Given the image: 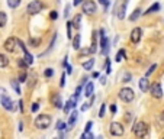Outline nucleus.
<instances>
[{"mask_svg": "<svg viewBox=\"0 0 164 139\" xmlns=\"http://www.w3.org/2000/svg\"><path fill=\"white\" fill-rule=\"evenodd\" d=\"M29 44H31V46L36 48V46H39V44H41V38H31Z\"/></svg>", "mask_w": 164, "mask_h": 139, "instance_id": "obj_30", "label": "nucleus"}, {"mask_svg": "<svg viewBox=\"0 0 164 139\" xmlns=\"http://www.w3.org/2000/svg\"><path fill=\"white\" fill-rule=\"evenodd\" d=\"M109 132L112 136H122L125 133V129H123L122 123L119 122H112L109 126Z\"/></svg>", "mask_w": 164, "mask_h": 139, "instance_id": "obj_6", "label": "nucleus"}, {"mask_svg": "<svg viewBox=\"0 0 164 139\" xmlns=\"http://www.w3.org/2000/svg\"><path fill=\"white\" fill-rule=\"evenodd\" d=\"M110 59L109 58H106V74H110Z\"/></svg>", "mask_w": 164, "mask_h": 139, "instance_id": "obj_43", "label": "nucleus"}, {"mask_svg": "<svg viewBox=\"0 0 164 139\" xmlns=\"http://www.w3.org/2000/svg\"><path fill=\"white\" fill-rule=\"evenodd\" d=\"M81 2H83V0H74L73 4H74V6H79V4H81Z\"/></svg>", "mask_w": 164, "mask_h": 139, "instance_id": "obj_56", "label": "nucleus"}, {"mask_svg": "<svg viewBox=\"0 0 164 139\" xmlns=\"http://www.w3.org/2000/svg\"><path fill=\"white\" fill-rule=\"evenodd\" d=\"M0 103H2V106H3L6 110H9V112H13V110H15V103H13L12 99H10L7 94H4V96L0 97Z\"/></svg>", "mask_w": 164, "mask_h": 139, "instance_id": "obj_11", "label": "nucleus"}, {"mask_svg": "<svg viewBox=\"0 0 164 139\" xmlns=\"http://www.w3.org/2000/svg\"><path fill=\"white\" fill-rule=\"evenodd\" d=\"M23 59H25V61L29 64V65H32V63H34V55L29 54L28 51H25V52H23Z\"/></svg>", "mask_w": 164, "mask_h": 139, "instance_id": "obj_23", "label": "nucleus"}, {"mask_svg": "<svg viewBox=\"0 0 164 139\" xmlns=\"http://www.w3.org/2000/svg\"><path fill=\"white\" fill-rule=\"evenodd\" d=\"M156 68H157V64H152L151 67L148 68V71L145 72V76H147V77H150V76H151V74H152V72L156 71Z\"/></svg>", "mask_w": 164, "mask_h": 139, "instance_id": "obj_37", "label": "nucleus"}, {"mask_svg": "<svg viewBox=\"0 0 164 139\" xmlns=\"http://www.w3.org/2000/svg\"><path fill=\"white\" fill-rule=\"evenodd\" d=\"M21 4V0H7V6L10 9H16Z\"/></svg>", "mask_w": 164, "mask_h": 139, "instance_id": "obj_27", "label": "nucleus"}, {"mask_svg": "<svg viewBox=\"0 0 164 139\" xmlns=\"http://www.w3.org/2000/svg\"><path fill=\"white\" fill-rule=\"evenodd\" d=\"M125 12H126V0H122V2H118L115 4V16L122 21L125 17Z\"/></svg>", "mask_w": 164, "mask_h": 139, "instance_id": "obj_8", "label": "nucleus"}, {"mask_svg": "<svg viewBox=\"0 0 164 139\" xmlns=\"http://www.w3.org/2000/svg\"><path fill=\"white\" fill-rule=\"evenodd\" d=\"M81 89H83V84H81V86H79V87L76 89V94H77L79 97H80V91H81Z\"/></svg>", "mask_w": 164, "mask_h": 139, "instance_id": "obj_54", "label": "nucleus"}, {"mask_svg": "<svg viewBox=\"0 0 164 139\" xmlns=\"http://www.w3.org/2000/svg\"><path fill=\"white\" fill-rule=\"evenodd\" d=\"M99 3L103 4V7H105V10H106V9L109 7V3H110V2H109V0H99Z\"/></svg>", "mask_w": 164, "mask_h": 139, "instance_id": "obj_44", "label": "nucleus"}, {"mask_svg": "<svg viewBox=\"0 0 164 139\" xmlns=\"http://www.w3.org/2000/svg\"><path fill=\"white\" fill-rule=\"evenodd\" d=\"M131 119H132V114H131V113H126V114H125V120H126V122H129Z\"/></svg>", "mask_w": 164, "mask_h": 139, "instance_id": "obj_55", "label": "nucleus"}, {"mask_svg": "<svg viewBox=\"0 0 164 139\" xmlns=\"http://www.w3.org/2000/svg\"><path fill=\"white\" fill-rule=\"evenodd\" d=\"M51 122H52V118H51L50 114H39L38 118L35 119V127H38V129H41V131H44V129H46V127L51 126Z\"/></svg>", "mask_w": 164, "mask_h": 139, "instance_id": "obj_2", "label": "nucleus"}, {"mask_svg": "<svg viewBox=\"0 0 164 139\" xmlns=\"http://www.w3.org/2000/svg\"><path fill=\"white\" fill-rule=\"evenodd\" d=\"M55 39H57V34L52 35V39H51V44H50V48H48V51H46V52H50V51L52 49V48H54V45H55ZM46 52H45V54H46Z\"/></svg>", "mask_w": 164, "mask_h": 139, "instance_id": "obj_38", "label": "nucleus"}, {"mask_svg": "<svg viewBox=\"0 0 164 139\" xmlns=\"http://www.w3.org/2000/svg\"><path fill=\"white\" fill-rule=\"evenodd\" d=\"M73 21H67V38L73 39Z\"/></svg>", "mask_w": 164, "mask_h": 139, "instance_id": "obj_22", "label": "nucleus"}, {"mask_svg": "<svg viewBox=\"0 0 164 139\" xmlns=\"http://www.w3.org/2000/svg\"><path fill=\"white\" fill-rule=\"evenodd\" d=\"M73 26H74V29H80L81 28V15H76L74 19H73Z\"/></svg>", "mask_w": 164, "mask_h": 139, "instance_id": "obj_18", "label": "nucleus"}, {"mask_svg": "<svg viewBox=\"0 0 164 139\" xmlns=\"http://www.w3.org/2000/svg\"><path fill=\"white\" fill-rule=\"evenodd\" d=\"M17 104H19V109H21V112L23 113V112H25V104H23V100H19V103H17Z\"/></svg>", "mask_w": 164, "mask_h": 139, "instance_id": "obj_49", "label": "nucleus"}, {"mask_svg": "<svg viewBox=\"0 0 164 139\" xmlns=\"http://www.w3.org/2000/svg\"><path fill=\"white\" fill-rule=\"evenodd\" d=\"M163 114H164V112H163Z\"/></svg>", "mask_w": 164, "mask_h": 139, "instance_id": "obj_59", "label": "nucleus"}, {"mask_svg": "<svg viewBox=\"0 0 164 139\" xmlns=\"http://www.w3.org/2000/svg\"><path fill=\"white\" fill-rule=\"evenodd\" d=\"M81 7H83V12L86 13V15H94V13L97 12V6L93 0H84Z\"/></svg>", "mask_w": 164, "mask_h": 139, "instance_id": "obj_9", "label": "nucleus"}, {"mask_svg": "<svg viewBox=\"0 0 164 139\" xmlns=\"http://www.w3.org/2000/svg\"><path fill=\"white\" fill-rule=\"evenodd\" d=\"M70 9H71V6L67 4V6H65V10H64V17H68V12H70Z\"/></svg>", "mask_w": 164, "mask_h": 139, "instance_id": "obj_50", "label": "nucleus"}, {"mask_svg": "<svg viewBox=\"0 0 164 139\" xmlns=\"http://www.w3.org/2000/svg\"><path fill=\"white\" fill-rule=\"evenodd\" d=\"M132 132L137 138H144L147 136L148 133V125L144 120H138V122L134 123V127H132Z\"/></svg>", "mask_w": 164, "mask_h": 139, "instance_id": "obj_1", "label": "nucleus"}, {"mask_svg": "<svg viewBox=\"0 0 164 139\" xmlns=\"http://www.w3.org/2000/svg\"><path fill=\"white\" fill-rule=\"evenodd\" d=\"M63 109H64V112H65V113H67V114L70 113V110L73 109V106H71V103H70V100H68L67 103H65V106H64Z\"/></svg>", "mask_w": 164, "mask_h": 139, "instance_id": "obj_40", "label": "nucleus"}, {"mask_svg": "<svg viewBox=\"0 0 164 139\" xmlns=\"http://www.w3.org/2000/svg\"><path fill=\"white\" fill-rule=\"evenodd\" d=\"M139 16H141V9H135L134 13H132V15L129 16V21H131V22H135Z\"/></svg>", "mask_w": 164, "mask_h": 139, "instance_id": "obj_26", "label": "nucleus"}, {"mask_svg": "<svg viewBox=\"0 0 164 139\" xmlns=\"http://www.w3.org/2000/svg\"><path fill=\"white\" fill-rule=\"evenodd\" d=\"M123 57H125V51H123V49H119V52L116 54V58H115V59H116V63H119V61H121Z\"/></svg>", "mask_w": 164, "mask_h": 139, "instance_id": "obj_36", "label": "nucleus"}, {"mask_svg": "<svg viewBox=\"0 0 164 139\" xmlns=\"http://www.w3.org/2000/svg\"><path fill=\"white\" fill-rule=\"evenodd\" d=\"M10 86H12V89L15 90L16 94H21V87H19V80H10Z\"/></svg>", "mask_w": 164, "mask_h": 139, "instance_id": "obj_20", "label": "nucleus"}, {"mask_svg": "<svg viewBox=\"0 0 164 139\" xmlns=\"http://www.w3.org/2000/svg\"><path fill=\"white\" fill-rule=\"evenodd\" d=\"M79 54H80V57H87V55H92V49H90V46L89 48H83Z\"/></svg>", "mask_w": 164, "mask_h": 139, "instance_id": "obj_31", "label": "nucleus"}, {"mask_svg": "<svg viewBox=\"0 0 164 139\" xmlns=\"http://www.w3.org/2000/svg\"><path fill=\"white\" fill-rule=\"evenodd\" d=\"M141 36H142V30L139 28H134L131 30V42L132 44H138L141 41Z\"/></svg>", "mask_w": 164, "mask_h": 139, "instance_id": "obj_12", "label": "nucleus"}, {"mask_svg": "<svg viewBox=\"0 0 164 139\" xmlns=\"http://www.w3.org/2000/svg\"><path fill=\"white\" fill-rule=\"evenodd\" d=\"M150 93H151V96L154 99H163L164 93H163V87L160 86V83H154V84L150 86Z\"/></svg>", "mask_w": 164, "mask_h": 139, "instance_id": "obj_10", "label": "nucleus"}, {"mask_svg": "<svg viewBox=\"0 0 164 139\" xmlns=\"http://www.w3.org/2000/svg\"><path fill=\"white\" fill-rule=\"evenodd\" d=\"M81 65H83V68L86 70V71H90V70L93 68V65H94V58H89L87 61H86V63H83Z\"/></svg>", "mask_w": 164, "mask_h": 139, "instance_id": "obj_19", "label": "nucleus"}, {"mask_svg": "<svg viewBox=\"0 0 164 139\" xmlns=\"http://www.w3.org/2000/svg\"><path fill=\"white\" fill-rule=\"evenodd\" d=\"M17 46H19V44H17V38H13V36L7 38L3 44V48L7 51V52H10V54H15V52H16Z\"/></svg>", "mask_w": 164, "mask_h": 139, "instance_id": "obj_5", "label": "nucleus"}, {"mask_svg": "<svg viewBox=\"0 0 164 139\" xmlns=\"http://www.w3.org/2000/svg\"><path fill=\"white\" fill-rule=\"evenodd\" d=\"M80 39H81V35H79V34L73 36V48L76 51L80 49Z\"/></svg>", "mask_w": 164, "mask_h": 139, "instance_id": "obj_17", "label": "nucleus"}, {"mask_svg": "<svg viewBox=\"0 0 164 139\" xmlns=\"http://www.w3.org/2000/svg\"><path fill=\"white\" fill-rule=\"evenodd\" d=\"M157 10H160V4L158 3H154L151 6V7L148 9L147 12H145V15H150V13H154V12H157Z\"/></svg>", "mask_w": 164, "mask_h": 139, "instance_id": "obj_28", "label": "nucleus"}, {"mask_svg": "<svg viewBox=\"0 0 164 139\" xmlns=\"http://www.w3.org/2000/svg\"><path fill=\"white\" fill-rule=\"evenodd\" d=\"M65 86V76H61V81H60V87H64Z\"/></svg>", "mask_w": 164, "mask_h": 139, "instance_id": "obj_52", "label": "nucleus"}, {"mask_svg": "<svg viewBox=\"0 0 164 139\" xmlns=\"http://www.w3.org/2000/svg\"><path fill=\"white\" fill-rule=\"evenodd\" d=\"M55 129H57L58 132H64V131H67L68 127H67V125H65L63 120H58V122H57V126H55Z\"/></svg>", "mask_w": 164, "mask_h": 139, "instance_id": "obj_24", "label": "nucleus"}, {"mask_svg": "<svg viewBox=\"0 0 164 139\" xmlns=\"http://www.w3.org/2000/svg\"><path fill=\"white\" fill-rule=\"evenodd\" d=\"M22 131H23V123L19 122V132H22Z\"/></svg>", "mask_w": 164, "mask_h": 139, "instance_id": "obj_57", "label": "nucleus"}, {"mask_svg": "<svg viewBox=\"0 0 164 139\" xmlns=\"http://www.w3.org/2000/svg\"><path fill=\"white\" fill-rule=\"evenodd\" d=\"M77 116H79V112H77V110H73L71 114H70V120H68V127L74 126V123H76V120H77Z\"/></svg>", "mask_w": 164, "mask_h": 139, "instance_id": "obj_16", "label": "nucleus"}, {"mask_svg": "<svg viewBox=\"0 0 164 139\" xmlns=\"http://www.w3.org/2000/svg\"><path fill=\"white\" fill-rule=\"evenodd\" d=\"M93 77H94V78H97V77H100V74H99V72H93Z\"/></svg>", "mask_w": 164, "mask_h": 139, "instance_id": "obj_58", "label": "nucleus"}, {"mask_svg": "<svg viewBox=\"0 0 164 139\" xmlns=\"http://www.w3.org/2000/svg\"><path fill=\"white\" fill-rule=\"evenodd\" d=\"M138 87H139V90H141L142 93H147L148 90H150V81H148V77L147 76L142 77V78H139Z\"/></svg>", "mask_w": 164, "mask_h": 139, "instance_id": "obj_14", "label": "nucleus"}, {"mask_svg": "<svg viewBox=\"0 0 164 139\" xmlns=\"http://www.w3.org/2000/svg\"><path fill=\"white\" fill-rule=\"evenodd\" d=\"M118 96L123 103H131V101H134V99H135V93H134V90L129 89V87H123V89L119 90Z\"/></svg>", "mask_w": 164, "mask_h": 139, "instance_id": "obj_3", "label": "nucleus"}, {"mask_svg": "<svg viewBox=\"0 0 164 139\" xmlns=\"http://www.w3.org/2000/svg\"><path fill=\"white\" fill-rule=\"evenodd\" d=\"M7 23V15L4 12H0V28H4Z\"/></svg>", "mask_w": 164, "mask_h": 139, "instance_id": "obj_25", "label": "nucleus"}, {"mask_svg": "<svg viewBox=\"0 0 164 139\" xmlns=\"http://www.w3.org/2000/svg\"><path fill=\"white\" fill-rule=\"evenodd\" d=\"M81 138L83 139H94V135L90 133V131H84V133L81 135Z\"/></svg>", "mask_w": 164, "mask_h": 139, "instance_id": "obj_35", "label": "nucleus"}, {"mask_svg": "<svg viewBox=\"0 0 164 139\" xmlns=\"http://www.w3.org/2000/svg\"><path fill=\"white\" fill-rule=\"evenodd\" d=\"M26 78H28V74H26V71L23 70V71L19 74V83H25Z\"/></svg>", "mask_w": 164, "mask_h": 139, "instance_id": "obj_32", "label": "nucleus"}, {"mask_svg": "<svg viewBox=\"0 0 164 139\" xmlns=\"http://www.w3.org/2000/svg\"><path fill=\"white\" fill-rule=\"evenodd\" d=\"M50 19L51 21H57V19H58V12H57V10H51Z\"/></svg>", "mask_w": 164, "mask_h": 139, "instance_id": "obj_39", "label": "nucleus"}, {"mask_svg": "<svg viewBox=\"0 0 164 139\" xmlns=\"http://www.w3.org/2000/svg\"><path fill=\"white\" fill-rule=\"evenodd\" d=\"M131 78H132V76H131L129 72H125V74H123V77H122V83H128Z\"/></svg>", "mask_w": 164, "mask_h": 139, "instance_id": "obj_42", "label": "nucleus"}, {"mask_svg": "<svg viewBox=\"0 0 164 139\" xmlns=\"http://www.w3.org/2000/svg\"><path fill=\"white\" fill-rule=\"evenodd\" d=\"M92 126H93V122H92V120H89V122L86 123V127H84V131H90V129H92Z\"/></svg>", "mask_w": 164, "mask_h": 139, "instance_id": "obj_48", "label": "nucleus"}, {"mask_svg": "<svg viewBox=\"0 0 164 139\" xmlns=\"http://www.w3.org/2000/svg\"><path fill=\"white\" fill-rule=\"evenodd\" d=\"M44 76H45L46 78H51V77L54 76V70H52V68H46L45 71H44Z\"/></svg>", "mask_w": 164, "mask_h": 139, "instance_id": "obj_34", "label": "nucleus"}, {"mask_svg": "<svg viewBox=\"0 0 164 139\" xmlns=\"http://www.w3.org/2000/svg\"><path fill=\"white\" fill-rule=\"evenodd\" d=\"M92 106V103H84L83 106H81V112H86V110H89V107Z\"/></svg>", "mask_w": 164, "mask_h": 139, "instance_id": "obj_46", "label": "nucleus"}, {"mask_svg": "<svg viewBox=\"0 0 164 139\" xmlns=\"http://www.w3.org/2000/svg\"><path fill=\"white\" fill-rule=\"evenodd\" d=\"M105 113H106V104L103 103V104L100 106V110H99V118L103 119V118H105Z\"/></svg>", "mask_w": 164, "mask_h": 139, "instance_id": "obj_33", "label": "nucleus"}, {"mask_svg": "<svg viewBox=\"0 0 164 139\" xmlns=\"http://www.w3.org/2000/svg\"><path fill=\"white\" fill-rule=\"evenodd\" d=\"M106 80H108V78H106V76H100V84L105 86L106 84Z\"/></svg>", "mask_w": 164, "mask_h": 139, "instance_id": "obj_53", "label": "nucleus"}, {"mask_svg": "<svg viewBox=\"0 0 164 139\" xmlns=\"http://www.w3.org/2000/svg\"><path fill=\"white\" fill-rule=\"evenodd\" d=\"M116 112H118V107H116V104H112V106H110V113L115 114Z\"/></svg>", "mask_w": 164, "mask_h": 139, "instance_id": "obj_51", "label": "nucleus"}, {"mask_svg": "<svg viewBox=\"0 0 164 139\" xmlns=\"http://www.w3.org/2000/svg\"><path fill=\"white\" fill-rule=\"evenodd\" d=\"M17 65H19V67L22 68V70H26V68L29 67V64L26 63V61H25L23 58H19V59H17Z\"/></svg>", "mask_w": 164, "mask_h": 139, "instance_id": "obj_29", "label": "nucleus"}, {"mask_svg": "<svg viewBox=\"0 0 164 139\" xmlns=\"http://www.w3.org/2000/svg\"><path fill=\"white\" fill-rule=\"evenodd\" d=\"M99 34H100V48H102V54H103V55H108V52H109V39L106 38V32H105V29H103V28L99 30Z\"/></svg>", "mask_w": 164, "mask_h": 139, "instance_id": "obj_7", "label": "nucleus"}, {"mask_svg": "<svg viewBox=\"0 0 164 139\" xmlns=\"http://www.w3.org/2000/svg\"><path fill=\"white\" fill-rule=\"evenodd\" d=\"M65 72H67V74H73V67L70 65V64L65 65Z\"/></svg>", "mask_w": 164, "mask_h": 139, "instance_id": "obj_47", "label": "nucleus"}, {"mask_svg": "<svg viewBox=\"0 0 164 139\" xmlns=\"http://www.w3.org/2000/svg\"><path fill=\"white\" fill-rule=\"evenodd\" d=\"M31 110H32L34 113H36V112L39 110V103H34V104H32V107H31Z\"/></svg>", "mask_w": 164, "mask_h": 139, "instance_id": "obj_45", "label": "nucleus"}, {"mask_svg": "<svg viewBox=\"0 0 164 139\" xmlns=\"http://www.w3.org/2000/svg\"><path fill=\"white\" fill-rule=\"evenodd\" d=\"M90 49H92V54H96L97 52V41H93L92 45H90Z\"/></svg>", "mask_w": 164, "mask_h": 139, "instance_id": "obj_41", "label": "nucleus"}, {"mask_svg": "<svg viewBox=\"0 0 164 139\" xmlns=\"http://www.w3.org/2000/svg\"><path fill=\"white\" fill-rule=\"evenodd\" d=\"M42 9H44L42 2H39V0H32V2L28 4L26 12L29 13V15H38L39 12H42Z\"/></svg>", "mask_w": 164, "mask_h": 139, "instance_id": "obj_4", "label": "nucleus"}, {"mask_svg": "<svg viewBox=\"0 0 164 139\" xmlns=\"http://www.w3.org/2000/svg\"><path fill=\"white\" fill-rule=\"evenodd\" d=\"M51 104L54 106V107H57V109H63V99H61V96L60 94H57V93H54L52 96H51Z\"/></svg>", "mask_w": 164, "mask_h": 139, "instance_id": "obj_13", "label": "nucleus"}, {"mask_svg": "<svg viewBox=\"0 0 164 139\" xmlns=\"http://www.w3.org/2000/svg\"><path fill=\"white\" fill-rule=\"evenodd\" d=\"M93 91H94V84L92 81L86 84V89H84V96L86 97H92L93 96Z\"/></svg>", "mask_w": 164, "mask_h": 139, "instance_id": "obj_15", "label": "nucleus"}, {"mask_svg": "<svg viewBox=\"0 0 164 139\" xmlns=\"http://www.w3.org/2000/svg\"><path fill=\"white\" fill-rule=\"evenodd\" d=\"M9 65V58L4 54H0V68H6Z\"/></svg>", "mask_w": 164, "mask_h": 139, "instance_id": "obj_21", "label": "nucleus"}]
</instances>
